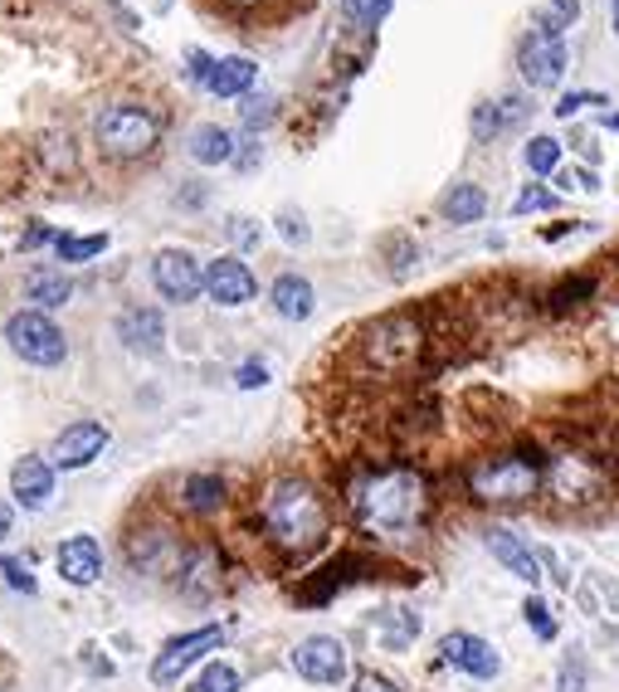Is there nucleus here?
I'll list each match as a JSON object with an SVG mask.
<instances>
[{"label":"nucleus","instance_id":"f704fd0d","mask_svg":"<svg viewBox=\"0 0 619 692\" xmlns=\"http://www.w3.org/2000/svg\"><path fill=\"white\" fill-rule=\"evenodd\" d=\"M191 692H240V673H234L230 663H210V669L195 678Z\"/></svg>","mask_w":619,"mask_h":692},{"label":"nucleus","instance_id":"603ef678","mask_svg":"<svg viewBox=\"0 0 619 692\" xmlns=\"http://www.w3.org/2000/svg\"><path fill=\"white\" fill-rule=\"evenodd\" d=\"M610 24H615V34H619V0H615V6H610Z\"/></svg>","mask_w":619,"mask_h":692},{"label":"nucleus","instance_id":"de8ad7c7","mask_svg":"<svg viewBox=\"0 0 619 692\" xmlns=\"http://www.w3.org/2000/svg\"><path fill=\"white\" fill-rule=\"evenodd\" d=\"M278 230H283V240H293V244H303V240H307V225H303V215H293V210L278 220Z\"/></svg>","mask_w":619,"mask_h":692},{"label":"nucleus","instance_id":"a18cd8bd","mask_svg":"<svg viewBox=\"0 0 619 692\" xmlns=\"http://www.w3.org/2000/svg\"><path fill=\"white\" fill-rule=\"evenodd\" d=\"M352 692H400V683H390L386 673H356Z\"/></svg>","mask_w":619,"mask_h":692},{"label":"nucleus","instance_id":"864d4df0","mask_svg":"<svg viewBox=\"0 0 619 692\" xmlns=\"http://www.w3.org/2000/svg\"><path fill=\"white\" fill-rule=\"evenodd\" d=\"M234 6H264V0H234Z\"/></svg>","mask_w":619,"mask_h":692},{"label":"nucleus","instance_id":"4c0bfd02","mask_svg":"<svg viewBox=\"0 0 619 692\" xmlns=\"http://www.w3.org/2000/svg\"><path fill=\"white\" fill-rule=\"evenodd\" d=\"M498 118H503V132L507 128H522V122L531 118V103L522 93H507V98H498Z\"/></svg>","mask_w":619,"mask_h":692},{"label":"nucleus","instance_id":"c03bdc74","mask_svg":"<svg viewBox=\"0 0 619 692\" xmlns=\"http://www.w3.org/2000/svg\"><path fill=\"white\" fill-rule=\"evenodd\" d=\"M586 103L596 108V103H605V98H600V93H566L561 103H556V118H576V113H580V108H586Z\"/></svg>","mask_w":619,"mask_h":692},{"label":"nucleus","instance_id":"dca6fc26","mask_svg":"<svg viewBox=\"0 0 619 692\" xmlns=\"http://www.w3.org/2000/svg\"><path fill=\"white\" fill-rule=\"evenodd\" d=\"M483 547L493 551V561L498 566H507V571H513L517 580H527V586H541V556L527 547L522 537H517V531H507V527H488L483 531Z\"/></svg>","mask_w":619,"mask_h":692},{"label":"nucleus","instance_id":"0eeeda50","mask_svg":"<svg viewBox=\"0 0 619 692\" xmlns=\"http://www.w3.org/2000/svg\"><path fill=\"white\" fill-rule=\"evenodd\" d=\"M6 342H10V352L24 356L30 366H59L69 356L64 332L49 323L40 307H24V313L10 317V323H6Z\"/></svg>","mask_w":619,"mask_h":692},{"label":"nucleus","instance_id":"09e8293b","mask_svg":"<svg viewBox=\"0 0 619 692\" xmlns=\"http://www.w3.org/2000/svg\"><path fill=\"white\" fill-rule=\"evenodd\" d=\"M571 185H580V191H600V176L596 171H571V176H566Z\"/></svg>","mask_w":619,"mask_h":692},{"label":"nucleus","instance_id":"f03ea898","mask_svg":"<svg viewBox=\"0 0 619 692\" xmlns=\"http://www.w3.org/2000/svg\"><path fill=\"white\" fill-rule=\"evenodd\" d=\"M254 517H258V537L278 556H288V561L313 556L332 531L327 498H322V488L307 484V478H274V484L258 492Z\"/></svg>","mask_w":619,"mask_h":692},{"label":"nucleus","instance_id":"cd10ccee","mask_svg":"<svg viewBox=\"0 0 619 692\" xmlns=\"http://www.w3.org/2000/svg\"><path fill=\"white\" fill-rule=\"evenodd\" d=\"M376 624H380V644L386 649H405V644H415L419 639V614L415 610H380Z\"/></svg>","mask_w":619,"mask_h":692},{"label":"nucleus","instance_id":"b1692460","mask_svg":"<svg viewBox=\"0 0 619 692\" xmlns=\"http://www.w3.org/2000/svg\"><path fill=\"white\" fill-rule=\"evenodd\" d=\"M225 498H230V488H225V478H220V474H191L181 484V502L191 512H201V517L220 512V508H225Z\"/></svg>","mask_w":619,"mask_h":692},{"label":"nucleus","instance_id":"e433bc0d","mask_svg":"<svg viewBox=\"0 0 619 692\" xmlns=\"http://www.w3.org/2000/svg\"><path fill=\"white\" fill-rule=\"evenodd\" d=\"M498 132H503L498 103H478V108H474V142H493Z\"/></svg>","mask_w":619,"mask_h":692},{"label":"nucleus","instance_id":"6ab92c4d","mask_svg":"<svg viewBox=\"0 0 619 692\" xmlns=\"http://www.w3.org/2000/svg\"><path fill=\"white\" fill-rule=\"evenodd\" d=\"M59 576H64L69 586H93V580L103 576V547H98L93 537H69L64 547H59Z\"/></svg>","mask_w":619,"mask_h":692},{"label":"nucleus","instance_id":"f3484780","mask_svg":"<svg viewBox=\"0 0 619 692\" xmlns=\"http://www.w3.org/2000/svg\"><path fill=\"white\" fill-rule=\"evenodd\" d=\"M10 492H16L20 508L40 512L44 502H49V492H54V464H44V459H34V454H24V459L10 468Z\"/></svg>","mask_w":619,"mask_h":692},{"label":"nucleus","instance_id":"a19ab883","mask_svg":"<svg viewBox=\"0 0 619 692\" xmlns=\"http://www.w3.org/2000/svg\"><path fill=\"white\" fill-rule=\"evenodd\" d=\"M386 254H390V274H405V268L415 264V244L405 240V234H395V240H386Z\"/></svg>","mask_w":619,"mask_h":692},{"label":"nucleus","instance_id":"393cba45","mask_svg":"<svg viewBox=\"0 0 619 692\" xmlns=\"http://www.w3.org/2000/svg\"><path fill=\"white\" fill-rule=\"evenodd\" d=\"M352 566H362V561H356V556H337L332 566H322V571L298 590V600H303V604H327V600L346 586V580H356V576H352Z\"/></svg>","mask_w":619,"mask_h":692},{"label":"nucleus","instance_id":"9b49d317","mask_svg":"<svg viewBox=\"0 0 619 692\" xmlns=\"http://www.w3.org/2000/svg\"><path fill=\"white\" fill-rule=\"evenodd\" d=\"M220 624H205V629H191V634H181V639H171L166 649L156 653V663H152V683H176V678L191 669V663H201L210 649H220Z\"/></svg>","mask_w":619,"mask_h":692},{"label":"nucleus","instance_id":"c85d7f7f","mask_svg":"<svg viewBox=\"0 0 619 692\" xmlns=\"http://www.w3.org/2000/svg\"><path fill=\"white\" fill-rule=\"evenodd\" d=\"M24 298H30L34 307H64L73 298V283L64 274H30V283H24Z\"/></svg>","mask_w":619,"mask_h":692},{"label":"nucleus","instance_id":"ea45409f","mask_svg":"<svg viewBox=\"0 0 619 692\" xmlns=\"http://www.w3.org/2000/svg\"><path fill=\"white\" fill-rule=\"evenodd\" d=\"M0 576H6V586H10V590H24V596H30V590H34V576H30V566H24V561H16V556H6V561H0Z\"/></svg>","mask_w":619,"mask_h":692},{"label":"nucleus","instance_id":"423d86ee","mask_svg":"<svg viewBox=\"0 0 619 692\" xmlns=\"http://www.w3.org/2000/svg\"><path fill=\"white\" fill-rule=\"evenodd\" d=\"M98 146H103L108 156H118V162H138L146 156L152 146L161 142V118L146 113L138 103H113L108 113H98Z\"/></svg>","mask_w":619,"mask_h":692},{"label":"nucleus","instance_id":"9d476101","mask_svg":"<svg viewBox=\"0 0 619 692\" xmlns=\"http://www.w3.org/2000/svg\"><path fill=\"white\" fill-rule=\"evenodd\" d=\"M152 283H156L161 298L195 303L201 298V288H205V268L195 264V254H185V250H161L152 258Z\"/></svg>","mask_w":619,"mask_h":692},{"label":"nucleus","instance_id":"4468645a","mask_svg":"<svg viewBox=\"0 0 619 692\" xmlns=\"http://www.w3.org/2000/svg\"><path fill=\"white\" fill-rule=\"evenodd\" d=\"M205 293H210V303H220V307H244L258 293V283H254V268L244 264V258H210V268H205Z\"/></svg>","mask_w":619,"mask_h":692},{"label":"nucleus","instance_id":"aec40b11","mask_svg":"<svg viewBox=\"0 0 619 692\" xmlns=\"http://www.w3.org/2000/svg\"><path fill=\"white\" fill-rule=\"evenodd\" d=\"M118 337L128 352H161V342H166V323H161L156 307H128V313L118 317Z\"/></svg>","mask_w":619,"mask_h":692},{"label":"nucleus","instance_id":"2f4dec72","mask_svg":"<svg viewBox=\"0 0 619 692\" xmlns=\"http://www.w3.org/2000/svg\"><path fill=\"white\" fill-rule=\"evenodd\" d=\"M522 620H527V629L541 639V644H551L556 634H561V624H556V614H551V604L541 600V596H527V604H522Z\"/></svg>","mask_w":619,"mask_h":692},{"label":"nucleus","instance_id":"f257e3e1","mask_svg":"<svg viewBox=\"0 0 619 692\" xmlns=\"http://www.w3.org/2000/svg\"><path fill=\"white\" fill-rule=\"evenodd\" d=\"M346 508L352 522L376 541H405L415 531L429 527L435 512V488L429 478L410 464H386V468H366L346 484Z\"/></svg>","mask_w":619,"mask_h":692},{"label":"nucleus","instance_id":"3c124183","mask_svg":"<svg viewBox=\"0 0 619 692\" xmlns=\"http://www.w3.org/2000/svg\"><path fill=\"white\" fill-rule=\"evenodd\" d=\"M6 537H10V508L0 502V541H6Z\"/></svg>","mask_w":619,"mask_h":692},{"label":"nucleus","instance_id":"7c9ffc66","mask_svg":"<svg viewBox=\"0 0 619 692\" xmlns=\"http://www.w3.org/2000/svg\"><path fill=\"white\" fill-rule=\"evenodd\" d=\"M522 162H527L531 176H551V171L561 166V142H556V138H531L527 152H522Z\"/></svg>","mask_w":619,"mask_h":692},{"label":"nucleus","instance_id":"473e14b6","mask_svg":"<svg viewBox=\"0 0 619 692\" xmlns=\"http://www.w3.org/2000/svg\"><path fill=\"white\" fill-rule=\"evenodd\" d=\"M342 16L352 20L356 30H376V24L390 16V0H342Z\"/></svg>","mask_w":619,"mask_h":692},{"label":"nucleus","instance_id":"bb28decb","mask_svg":"<svg viewBox=\"0 0 619 692\" xmlns=\"http://www.w3.org/2000/svg\"><path fill=\"white\" fill-rule=\"evenodd\" d=\"M590 298H596V278H590V274H571V278H561V283H551V288H547L551 313H571V307L590 303Z\"/></svg>","mask_w":619,"mask_h":692},{"label":"nucleus","instance_id":"a211bd4d","mask_svg":"<svg viewBox=\"0 0 619 692\" xmlns=\"http://www.w3.org/2000/svg\"><path fill=\"white\" fill-rule=\"evenodd\" d=\"M176 590L185 600H210L220 590V556L215 547H195L185 551L181 571H176Z\"/></svg>","mask_w":619,"mask_h":692},{"label":"nucleus","instance_id":"5701e85b","mask_svg":"<svg viewBox=\"0 0 619 692\" xmlns=\"http://www.w3.org/2000/svg\"><path fill=\"white\" fill-rule=\"evenodd\" d=\"M254 79H258V64H254V59L234 54V59H220L205 89L215 93V98H240V93H250V89H254Z\"/></svg>","mask_w":619,"mask_h":692},{"label":"nucleus","instance_id":"2eb2a0df","mask_svg":"<svg viewBox=\"0 0 619 692\" xmlns=\"http://www.w3.org/2000/svg\"><path fill=\"white\" fill-rule=\"evenodd\" d=\"M128 556H132V566L146 576H176L181 571V561H185V551H181V541L171 537L166 527H146L138 531V537L128 541Z\"/></svg>","mask_w":619,"mask_h":692},{"label":"nucleus","instance_id":"1a4fd4ad","mask_svg":"<svg viewBox=\"0 0 619 692\" xmlns=\"http://www.w3.org/2000/svg\"><path fill=\"white\" fill-rule=\"evenodd\" d=\"M293 669L317 688H337L346 678V644L337 634H307L303 644L293 649Z\"/></svg>","mask_w":619,"mask_h":692},{"label":"nucleus","instance_id":"79ce46f5","mask_svg":"<svg viewBox=\"0 0 619 692\" xmlns=\"http://www.w3.org/2000/svg\"><path fill=\"white\" fill-rule=\"evenodd\" d=\"M274 98H250V103H244V128H264V122H274Z\"/></svg>","mask_w":619,"mask_h":692},{"label":"nucleus","instance_id":"72a5a7b5","mask_svg":"<svg viewBox=\"0 0 619 692\" xmlns=\"http://www.w3.org/2000/svg\"><path fill=\"white\" fill-rule=\"evenodd\" d=\"M108 250V234H83V240H59V258L64 264H83V258H93V254H103Z\"/></svg>","mask_w":619,"mask_h":692},{"label":"nucleus","instance_id":"5fc2aeb1","mask_svg":"<svg viewBox=\"0 0 619 692\" xmlns=\"http://www.w3.org/2000/svg\"><path fill=\"white\" fill-rule=\"evenodd\" d=\"M615 128H619V113H615Z\"/></svg>","mask_w":619,"mask_h":692},{"label":"nucleus","instance_id":"6e6552de","mask_svg":"<svg viewBox=\"0 0 619 692\" xmlns=\"http://www.w3.org/2000/svg\"><path fill=\"white\" fill-rule=\"evenodd\" d=\"M566 64H571V54H566L561 34L537 30V34H527V40L517 44V73H522L527 89H556Z\"/></svg>","mask_w":619,"mask_h":692},{"label":"nucleus","instance_id":"ddd939ff","mask_svg":"<svg viewBox=\"0 0 619 692\" xmlns=\"http://www.w3.org/2000/svg\"><path fill=\"white\" fill-rule=\"evenodd\" d=\"M108 425H98V419H79V425L59 429V439L49 444V464L54 468H89L98 454L108 449Z\"/></svg>","mask_w":619,"mask_h":692},{"label":"nucleus","instance_id":"4be33fe9","mask_svg":"<svg viewBox=\"0 0 619 692\" xmlns=\"http://www.w3.org/2000/svg\"><path fill=\"white\" fill-rule=\"evenodd\" d=\"M439 215L449 220V225H474V220L488 215V191L474 181H459V185H449V195L439 201Z\"/></svg>","mask_w":619,"mask_h":692},{"label":"nucleus","instance_id":"8fccbe9b","mask_svg":"<svg viewBox=\"0 0 619 692\" xmlns=\"http://www.w3.org/2000/svg\"><path fill=\"white\" fill-rule=\"evenodd\" d=\"M230 234H234V240H240V244H254V240H258V230L250 225V220H240V225H234Z\"/></svg>","mask_w":619,"mask_h":692},{"label":"nucleus","instance_id":"412c9836","mask_svg":"<svg viewBox=\"0 0 619 692\" xmlns=\"http://www.w3.org/2000/svg\"><path fill=\"white\" fill-rule=\"evenodd\" d=\"M268 303H274V313L288 317V323H307L313 307H317V293L303 274H278L274 288H268Z\"/></svg>","mask_w":619,"mask_h":692},{"label":"nucleus","instance_id":"c756f323","mask_svg":"<svg viewBox=\"0 0 619 692\" xmlns=\"http://www.w3.org/2000/svg\"><path fill=\"white\" fill-rule=\"evenodd\" d=\"M586 688H590V659L571 644L561 653V663H556V692H586Z\"/></svg>","mask_w":619,"mask_h":692},{"label":"nucleus","instance_id":"7ed1b4c3","mask_svg":"<svg viewBox=\"0 0 619 692\" xmlns=\"http://www.w3.org/2000/svg\"><path fill=\"white\" fill-rule=\"evenodd\" d=\"M464 492L478 508H527L547 492V454L498 449L464 474Z\"/></svg>","mask_w":619,"mask_h":692},{"label":"nucleus","instance_id":"58836bf2","mask_svg":"<svg viewBox=\"0 0 619 692\" xmlns=\"http://www.w3.org/2000/svg\"><path fill=\"white\" fill-rule=\"evenodd\" d=\"M576 10H580V0H547V24H541V30L561 34L566 24H576Z\"/></svg>","mask_w":619,"mask_h":692},{"label":"nucleus","instance_id":"49530a36","mask_svg":"<svg viewBox=\"0 0 619 692\" xmlns=\"http://www.w3.org/2000/svg\"><path fill=\"white\" fill-rule=\"evenodd\" d=\"M215 64H220V59H210L205 49H191V79H195V83H210V73H215Z\"/></svg>","mask_w":619,"mask_h":692},{"label":"nucleus","instance_id":"a878e982","mask_svg":"<svg viewBox=\"0 0 619 692\" xmlns=\"http://www.w3.org/2000/svg\"><path fill=\"white\" fill-rule=\"evenodd\" d=\"M191 156L201 166H225V162H234V138L225 128H215V122H205V128L191 132Z\"/></svg>","mask_w":619,"mask_h":692},{"label":"nucleus","instance_id":"37998d69","mask_svg":"<svg viewBox=\"0 0 619 692\" xmlns=\"http://www.w3.org/2000/svg\"><path fill=\"white\" fill-rule=\"evenodd\" d=\"M264 380H268V366L264 362H244L240 370H234V386H240V390H258Z\"/></svg>","mask_w":619,"mask_h":692},{"label":"nucleus","instance_id":"c9c22d12","mask_svg":"<svg viewBox=\"0 0 619 692\" xmlns=\"http://www.w3.org/2000/svg\"><path fill=\"white\" fill-rule=\"evenodd\" d=\"M556 205H561L556 191H547V185H527V191L513 201V215H537V210H556Z\"/></svg>","mask_w":619,"mask_h":692},{"label":"nucleus","instance_id":"20e7f679","mask_svg":"<svg viewBox=\"0 0 619 692\" xmlns=\"http://www.w3.org/2000/svg\"><path fill=\"white\" fill-rule=\"evenodd\" d=\"M547 498L566 512H590L615 498V464L610 454L590 444H561L547 454Z\"/></svg>","mask_w":619,"mask_h":692},{"label":"nucleus","instance_id":"f8f14e48","mask_svg":"<svg viewBox=\"0 0 619 692\" xmlns=\"http://www.w3.org/2000/svg\"><path fill=\"white\" fill-rule=\"evenodd\" d=\"M439 659L449 663V669H459V673H468V678H478V683H488V678H498V673H503L498 649H493L488 639L468 634V629H454V634H444V639H439Z\"/></svg>","mask_w":619,"mask_h":692},{"label":"nucleus","instance_id":"39448f33","mask_svg":"<svg viewBox=\"0 0 619 692\" xmlns=\"http://www.w3.org/2000/svg\"><path fill=\"white\" fill-rule=\"evenodd\" d=\"M425 346H429V327L419 323V313H390L362 332L356 352H362V366L376 370V376H400V370L419 366Z\"/></svg>","mask_w":619,"mask_h":692}]
</instances>
